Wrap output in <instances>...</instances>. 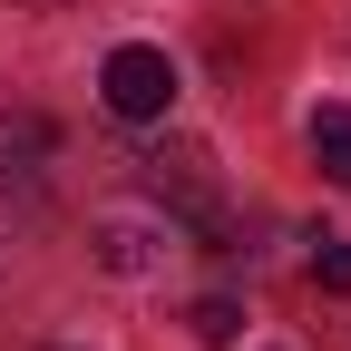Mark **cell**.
<instances>
[{
  "mask_svg": "<svg viewBox=\"0 0 351 351\" xmlns=\"http://www.w3.org/2000/svg\"><path fill=\"white\" fill-rule=\"evenodd\" d=\"M98 98H108V117H127V127H156V117L176 108V59L147 49V39H127V49H108V69H98Z\"/></svg>",
  "mask_w": 351,
  "mask_h": 351,
  "instance_id": "cell-1",
  "label": "cell"
},
{
  "mask_svg": "<svg viewBox=\"0 0 351 351\" xmlns=\"http://www.w3.org/2000/svg\"><path fill=\"white\" fill-rule=\"evenodd\" d=\"M166 244H176V215L166 205H108L98 215V263L108 274H147Z\"/></svg>",
  "mask_w": 351,
  "mask_h": 351,
  "instance_id": "cell-2",
  "label": "cell"
},
{
  "mask_svg": "<svg viewBox=\"0 0 351 351\" xmlns=\"http://www.w3.org/2000/svg\"><path fill=\"white\" fill-rule=\"evenodd\" d=\"M313 166L332 186H351V108H313Z\"/></svg>",
  "mask_w": 351,
  "mask_h": 351,
  "instance_id": "cell-3",
  "label": "cell"
},
{
  "mask_svg": "<svg viewBox=\"0 0 351 351\" xmlns=\"http://www.w3.org/2000/svg\"><path fill=\"white\" fill-rule=\"evenodd\" d=\"M186 332H195V341H234V332H244V302H225V293H205L195 313H186Z\"/></svg>",
  "mask_w": 351,
  "mask_h": 351,
  "instance_id": "cell-4",
  "label": "cell"
},
{
  "mask_svg": "<svg viewBox=\"0 0 351 351\" xmlns=\"http://www.w3.org/2000/svg\"><path fill=\"white\" fill-rule=\"evenodd\" d=\"M313 274H322V293H351V244H341V234L313 244Z\"/></svg>",
  "mask_w": 351,
  "mask_h": 351,
  "instance_id": "cell-5",
  "label": "cell"
},
{
  "mask_svg": "<svg viewBox=\"0 0 351 351\" xmlns=\"http://www.w3.org/2000/svg\"><path fill=\"white\" fill-rule=\"evenodd\" d=\"M29 10H69V0H29Z\"/></svg>",
  "mask_w": 351,
  "mask_h": 351,
  "instance_id": "cell-6",
  "label": "cell"
}]
</instances>
